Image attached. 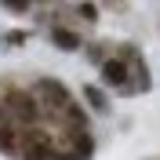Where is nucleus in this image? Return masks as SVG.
<instances>
[{"instance_id": "obj_5", "label": "nucleus", "mask_w": 160, "mask_h": 160, "mask_svg": "<svg viewBox=\"0 0 160 160\" xmlns=\"http://www.w3.org/2000/svg\"><path fill=\"white\" fill-rule=\"evenodd\" d=\"M102 73H106V80H109V84H124V80H128V69H124V62H106V66H102Z\"/></svg>"}, {"instance_id": "obj_8", "label": "nucleus", "mask_w": 160, "mask_h": 160, "mask_svg": "<svg viewBox=\"0 0 160 160\" xmlns=\"http://www.w3.org/2000/svg\"><path fill=\"white\" fill-rule=\"evenodd\" d=\"M48 160H80L77 153H66V157H48Z\"/></svg>"}, {"instance_id": "obj_6", "label": "nucleus", "mask_w": 160, "mask_h": 160, "mask_svg": "<svg viewBox=\"0 0 160 160\" xmlns=\"http://www.w3.org/2000/svg\"><path fill=\"white\" fill-rule=\"evenodd\" d=\"M0 149H4V153H18V146H15V131L4 128V124H0Z\"/></svg>"}, {"instance_id": "obj_4", "label": "nucleus", "mask_w": 160, "mask_h": 160, "mask_svg": "<svg viewBox=\"0 0 160 160\" xmlns=\"http://www.w3.org/2000/svg\"><path fill=\"white\" fill-rule=\"evenodd\" d=\"M51 40H55L58 48H66V51H77L80 48V37L69 33V29H51Z\"/></svg>"}, {"instance_id": "obj_1", "label": "nucleus", "mask_w": 160, "mask_h": 160, "mask_svg": "<svg viewBox=\"0 0 160 160\" xmlns=\"http://www.w3.org/2000/svg\"><path fill=\"white\" fill-rule=\"evenodd\" d=\"M37 91H40V95H44L48 102H55V106H62V109L69 106V91L62 88L58 80H40V88H37Z\"/></svg>"}, {"instance_id": "obj_2", "label": "nucleus", "mask_w": 160, "mask_h": 160, "mask_svg": "<svg viewBox=\"0 0 160 160\" xmlns=\"http://www.w3.org/2000/svg\"><path fill=\"white\" fill-rule=\"evenodd\" d=\"M11 102H15V109H18V120H22V124H33V120L40 117V113H37V102H33L29 95H18V91H15V95H11Z\"/></svg>"}, {"instance_id": "obj_3", "label": "nucleus", "mask_w": 160, "mask_h": 160, "mask_svg": "<svg viewBox=\"0 0 160 160\" xmlns=\"http://www.w3.org/2000/svg\"><path fill=\"white\" fill-rule=\"evenodd\" d=\"M51 157V146L44 135H33L29 138V149H26V160H48Z\"/></svg>"}, {"instance_id": "obj_7", "label": "nucleus", "mask_w": 160, "mask_h": 160, "mask_svg": "<svg viewBox=\"0 0 160 160\" xmlns=\"http://www.w3.org/2000/svg\"><path fill=\"white\" fill-rule=\"evenodd\" d=\"M84 95H88V102L95 106V109H106V106H109V102H106V95H102L98 88H84Z\"/></svg>"}]
</instances>
